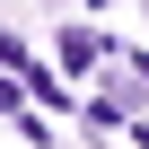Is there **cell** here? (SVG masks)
Returning a JSON list of instances; mask_svg holds the SVG:
<instances>
[{"instance_id":"6da1fadb","label":"cell","mask_w":149,"mask_h":149,"mask_svg":"<svg viewBox=\"0 0 149 149\" xmlns=\"http://www.w3.org/2000/svg\"><path fill=\"white\" fill-rule=\"evenodd\" d=\"M97 53H105V44H97V35H88V26H70V35H61V61H70V70H88V61H97Z\"/></svg>"}]
</instances>
